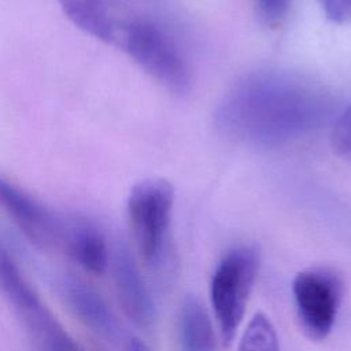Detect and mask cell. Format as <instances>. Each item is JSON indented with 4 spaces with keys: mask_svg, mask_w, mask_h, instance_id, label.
<instances>
[{
    "mask_svg": "<svg viewBox=\"0 0 351 351\" xmlns=\"http://www.w3.org/2000/svg\"><path fill=\"white\" fill-rule=\"evenodd\" d=\"M62 287L66 303L82 324L110 339L118 335L119 326L115 315L93 288L74 278H67Z\"/></svg>",
    "mask_w": 351,
    "mask_h": 351,
    "instance_id": "obj_9",
    "label": "cell"
},
{
    "mask_svg": "<svg viewBox=\"0 0 351 351\" xmlns=\"http://www.w3.org/2000/svg\"><path fill=\"white\" fill-rule=\"evenodd\" d=\"M292 293L303 332L313 340L328 337L344 295L340 273L329 266L303 269L293 278Z\"/></svg>",
    "mask_w": 351,
    "mask_h": 351,
    "instance_id": "obj_5",
    "label": "cell"
},
{
    "mask_svg": "<svg viewBox=\"0 0 351 351\" xmlns=\"http://www.w3.org/2000/svg\"><path fill=\"white\" fill-rule=\"evenodd\" d=\"M129 351H149L145 344L143 341H140L138 339H133L129 344Z\"/></svg>",
    "mask_w": 351,
    "mask_h": 351,
    "instance_id": "obj_17",
    "label": "cell"
},
{
    "mask_svg": "<svg viewBox=\"0 0 351 351\" xmlns=\"http://www.w3.org/2000/svg\"><path fill=\"white\" fill-rule=\"evenodd\" d=\"M174 191L162 178L137 182L128 197V218L140 258L152 265L159 261L170 226Z\"/></svg>",
    "mask_w": 351,
    "mask_h": 351,
    "instance_id": "obj_4",
    "label": "cell"
},
{
    "mask_svg": "<svg viewBox=\"0 0 351 351\" xmlns=\"http://www.w3.org/2000/svg\"><path fill=\"white\" fill-rule=\"evenodd\" d=\"M321 4L330 21L343 23L351 19V0H321Z\"/></svg>",
    "mask_w": 351,
    "mask_h": 351,
    "instance_id": "obj_16",
    "label": "cell"
},
{
    "mask_svg": "<svg viewBox=\"0 0 351 351\" xmlns=\"http://www.w3.org/2000/svg\"><path fill=\"white\" fill-rule=\"evenodd\" d=\"M237 351H281L276 328L265 313H256L243 332Z\"/></svg>",
    "mask_w": 351,
    "mask_h": 351,
    "instance_id": "obj_13",
    "label": "cell"
},
{
    "mask_svg": "<svg viewBox=\"0 0 351 351\" xmlns=\"http://www.w3.org/2000/svg\"><path fill=\"white\" fill-rule=\"evenodd\" d=\"M117 47L169 90H188V66L173 41L155 23L132 14Z\"/></svg>",
    "mask_w": 351,
    "mask_h": 351,
    "instance_id": "obj_3",
    "label": "cell"
},
{
    "mask_svg": "<svg viewBox=\"0 0 351 351\" xmlns=\"http://www.w3.org/2000/svg\"><path fill=\"white\" fill-rule=\"evenodd\" d=\"M70 256L88 273L101 276L108 266V248L104 236L89 223H75L66 233Z\"/></svg>",
    "mask_w": 351,
    "mask_h": 351,
    "instance_id": "obj_11",
    "label": "cell"
},
{
    "mask_svg": "<svg viewBox=\"0 0 351 351\" xmlns=\"http://www.w3.org/2000/svg\"><path fill=\"white\" fill-rule=\"evenodd\" d=\"M64 15L82 32L117 47L130 12L111 0H58Z\"/></svg>",
    "mask_w": 351,
    "mask_h": 351,
    "instance_id": "obj_7",
    "label": "cell"
},
{
    "mask_svg": "<svg viewBox=\"0 0 351 351\" xmlns=\"http://www.w3.org/2000/svg\"><path fill=\"white\" fill-rule=\"evenodd\" d=\"M261 15L270 23L281 21L289 8V0H256Z\"/></svg>",
    "mask_w": 351,
    "mask_h": 351,
    "instance_id": "obj_15",
    "label": "cell"
},
{
    "mask_svg": "<svg viewBox=\"0 0 351 351\" xmlns=\"http://www.w3.org/2000/svg\"><path fill=\"white\" fill-rule=\"evenodd\" d=\"M259 269L255 247L237 245L218 262L210 281V302L221 341L230 346L244 318Z\"/></svg>",
    "mask_w": 351,
    "mask_h": 351,
    "instance_id": "obj_2",
    "label": "cell"
},
{
    "mask_svg": "<svg viewBox=\"0 0 351 351\" xmlns=\"http://www.w3.org/2000/svg\"><path fill=\"white\" fill-rule=\"evenodd\" d=\"M332 144L340 156L351 160V106L337 118L332 133Z\"/></svg>",
    "mask_w": 351,
    "mask_h": 351,
    "instance_id": "obj_14",
    "label": "cell"
},
{
    "mask_svg": "<svg viewBox=\"0 0 351 351\" xmlns=\"http://www.w3.org/2000/svg\"><path fill=\"white\" fill-rule=\"evenodd\" d=\"M23 321L36 337L38 351H85L64 330L47 306L32 313Z\"/></svg>",
    "mask_w": 351,
    "mask_h": 351,
    "instance_id": "obj_12",
    "label": "cell"
},
{
    "mask_svg": "<svg viewBox=\"0 0 351 351\" xmlns=\"http://www.w3.org/2000/svg\"><path fill=\"white\" fill-rule=\"evenodd\" d=\"M114 281L121 306L128 317L140 326H149L155 318V306L138 267L125 250L115 254Z\"/></svg>",
    "mask_w": 351,
    "mask_h": 351,
    "instance_id": "obj_8",
    "label": "cell"
},
{
    "mask_svg": "<svg viewBox=\"0 0 351 351\" xmlns=\"http://www.w3.org/2000/svg\"><path fill=\"white\" fill-rule=\"evenodd\" d=\"M0 208L32 243L43 248L58 244L63 236L62 223L45 206L3 177H0Z\"/></svg>",
    "mask_w": 351,
    "mask_h": 351,
    "instance_id": "obj_6",
    "label": "cell"
},
{
    "mask_svg": "<svg viewBox=\"0 0 351 351\" xmlns=\"http://www.w3.org/2000/svg\"><path fill=\"white\" fill-rule=\"evenodd\" d=\"M177 329L181 351H215L214 326L197 298L188 296L184 299Z\"/></svg>",
    "mask_w": 351,
    "mask_h": 351,
    "instance_id": "obj_10",
    "label": "cell"
},
{
    "mask_svg": "<svg viewBox=\"0 0 351 351\" xmlns=\"http://www.w3.org/2000/svg\"><path fill=\"white\" fill-rule=\"evenodd\" d=\"M319 85L288 73H256L221 101L215 119L223 134L256 145H278L319 129L332 114Z\"/></svg>",
    "mask_w": 351,
    "mask_h": 351,
    "instance_id": "obj_1",
    "label": "cell"
}]
</instances>
